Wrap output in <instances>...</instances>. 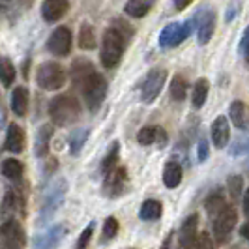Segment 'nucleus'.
<instances>
[{"mask_svg": "<svg viewBox=\"0 0 249 249\" xmlns=\"http://www.w3.org/2000/svg\"><path fill=\"white\" fill-rule=\"evenodd\" d=\"M71 79L79 87V90L83 92V98L87 101L88 109L90 111H98L103 100H105V94H107V81L85 58H77L73 62V66H71Z\"/></svg>", "mask_w": 249, "mask_h": 249, "instance_id": "obj_1", "label": "nucleus"}, {"mask_svg": "<svg viewBox=\"0 0 249 249\" xmlns=\"http://www.w3.org/2000/svg\"><path fill=\"white\" fill-rule=\"evenodd\" d=\"M49 116L53 124L71 125L81 116V105L73 96H56L49 103Z\"/></svg>", "mask_w": 249, "mask_h": 249, "instance_id": "obj_2", "label": "nucleus"}, {"mask_svg": "<svg viewBox=\"0 0 249 249\" xmlns=\"http://www.w3.org/2000/svg\"><path fill=\"white\" fill-rule=\"evenodd\" d=\"M124 54V34L118 28H107L101 39L100 58L105 68H114Z\"/></svg>", "mask_w": 249, "mask_h": 249, "instance_id": "obj_3", "label": "nucleus"}, {"mask_svg": "<svg viewBox=\"0 0 249 249\" xmlns=\"http://www.w3.org/2000/svg\"><path fill=\"white\" fill-rule=\"evenodd\" d=\"M36 83L43 90H58L66 83V71L58 62H43L36 71Z\"/></svg>", "mask_w": 249, "mask_h": 249, "instance_id": "obj_4", "label": "nucleus"}, {"mask_svg": "<svg viewBox=\"0 0 249 249\" xmlns=\"http://www.w3.org/2000/svg\"><path fill=\"white\" fill-rule=\"evenodd\" d=\"M64 195H66V180H56L54 184H51L47 189L45 197H43V204H41V212H39V223H45L47 219L53 217V213L58 210V206L62 204Z\"/></svg>", "mask_w": 249, "mask_h": 249, "instance_id": "obj_5", "label": "nucleus"}, {"mask_svg": "<svg viewBox=\"0 0 249 249\" xmlns=\"http://www.w3.org/2000/svg\"><path fill=\"white\" fill-rule=\"evenodd\" d=\"M165 81H167V71L165 70H161V68L152 70L146 75V79L142 83V88H141V98H142V101L144 103H152V101L156 100L160 96V92H161Z\"/></svg>", "mask_w": 249, "mask_h": 249, "instance_id": "obj_6", "label": "nucleus"}, {"mask_svg": "<svg viewBox=\"0 0 249 249\" xmlns=\"http://www.w3.org/2000/svg\"><path fill=\"white\" fill-rule=\"evenodd\" d=\"M191 32V23L180 25V23H171L161 30L160 34V45L161 47H176L180 45Z\"/></svg>", "mask_w": 249, "mask_h": 249, "instance_id": "obj_7", "label": "nucleus"}, {"mask_svg": "<svg viewBox=\"0 0 249 249\" xmlns=\"http://www.w3.org/2000/svg\"><path fill=\"white\" fill-rule=\"evenodd\" d=\"M47 49L54 54V56H66L71 51V32L66 26H58L53 30L47 41Z\"/></svg>", "mask_w": 249, "mask_h": 249, "instance_id": "obj_8", "label": "nucleus"}, {"mask_svg": "<svg viewBox=\"0 0 249 249\" xmlns=\"http://www.w3.org/2000/svg\"><path fill=\"white\" fill-rule=\"evenodd\" d=\"M236 221H238L236 210H234L232 206H229V208L213 221V236H215V240H217V242H227L229 236H231V232H232V229H234V225H236Z\"/></svg>", "mask_w": 249, "mask_h": 249, "instance_id": "obj_9", "label": "nucleus"}, {"mask_svg": "<svg viewBox=\"0 0 249 249\" xmlns=\"http://www.w3.org/2000/svg\"><path fill=\"white\" fill-rule=\"evenodd\" d=\"M0 234L6 242L8 249H23L25 246V231L15 219H8L0 227Z\"/></svg>", "mask_w": 249, "mask_h": 249, "instance_id": "obj_10", "label": "nucleus"}, {"mask_svg": "<svg viewBox=\"0 0 249 249\" xmlns=\"http://www.w3.org/2000/svg\"><path fill=\"white\" fill-rule=\"evenodd\" d=\"M64 236H66V227L64 225H54V227L47 229L43 234L36 236L34 249H56L64 240Z\"/></svg>", "mask_w": 249, "mask_h": 249, "instance_id": "obj_11", "label": "nucleus"}, {"mask_svg": "<svg viewBox=\"0 0 249 249\" xmlns=\"http://www.w3.org/2000/svg\"><path fill=\"white\" fill-rule=\"evenodd\" d=\"M68 8H70L68 0H45L41 6V15L47 23H56L66 15Z\"/></svg>", "mask_w": 249, "mask_h": 249, "instance_id": "obj_12", "label": "nucleus"}, {"mask_svg": "<svg viewBox=\"0 0 249 249\" xmlns=\"http://www.w3.org/2000/svg\"><path fill=\"white\" fill-rule=\"evenodd\" d=\"M231 139V125L225 116H217L212 124V141L215 148H225Z\"/></svg>", "mask_w": 249, "mask_h": 249, "instance_id": "obj_13", "label": "nucleus"}, {"mask_svg": "<svg viewBox=\"0 0 249 249\" xmlns=\"http://www.w3.org/2000/svg\"><path fill=\"white\" fill-rule=\"evenodd\" d=\"M125 180H127V173H125L124 167H116L112 173L107 175L105 180V187H107V193L109 195H120L124 191Z\"/></svg>", "mask_w": 249, "mask_h": 249, "instance_id": "obj_14", "label": "nucleus"}, {"mask_svg": "<svg viewBox=\"0 0 249 249\" xmlns=\"http://www.w3.org/2000/svg\"><path fill=\"white\" fill-rule=\"evenodd\" d=\"M229 114L232 124L236 125L238 129H246L249 125V105L244 101H232L229 107Z\"/></svg>", "mask_w": 249, "mask_h": 249, "instance_id": "obj_15", "label": "nucleus"}, {"mask_svg": "<svg viewBox=\"0 0 249 249\" xmlns=\"http://www.w3.org/2000/svg\"><path fill=\"white\" fill-rule=\"evenodd\" d=\"M25 148V131L17 124H10L8 133H6V150L13 154H19Z\"/></svg>", "mask_w": 249, "mask_h": 249, "instance_id": "obj_16", "label": "nucleus"}, {"mask_svg": "<svg viewBox=\"0 0 249 249\" xmlns=\"http://www.w3.org/2000/svg\"><path fill=\"white\" fill-rule=\"evenodd\" d=\"M213 30H215V15H213V12H204L202 19H199V28H197L200 45H204L212 39Z\"/></svg>", "mask_w": 249, "mask_h": 249, "instance_id": "obj_17", "label": "nucleus"}, {"mask_svg": "<svg viewBox=\"0 0 249 249\" xmlns=\"http://www.w3.org/2000/svg\"><path fill=\"white\" fill-rule=\"evenodd\" d=\"M12 111L17 116H25L28 111V90L25 87H19L12 94Z\"/></svg>", "mask_w": 249, "mask_h": 249, "instance_id": "obj_18", "label": "nucleus"}, {"mask_svg": "<svg viewBox=\"0 0 249 249\" xmlns=\"http://www.w3.org/2000/svg\"><path fill=\"white\" fill-rule=\"evenodd\" d=\"M53 137V127L49 124L41 125L39 131H37L36 142H34V150H36L37 158H43L47 152H49V141Z\"/></svg>", "mask_w": 249, "mask_h": 249, "instance_id": "obj_19", "label": "nucleus"}, {"mask_svg": "<svg viewBox=\"0 0 249 249\" xmlns=\"http://www.w3.org/2000/svg\"><path fill=\"white\" fill-rule=\"evenodd\" d=\"M180 182H182V167L175 161L167 163V167L163 171V184L169 189H175L180 186Z\"/></svg>", "mask_w": 249, "mask_h": 249, "instance_id": "obj_20", "label": "nucleus"}, {"mask_svg": "<svg viewBox=\"0 0 249 249\" xmlns=\"http://www.w3.org/2000/svg\"><path fill=\"white\" fill-rule=\"evenodd\" d=\"M161 202L160 200H154V199H148L142 202V206H141V219L142 221H154V219H160L161 217Z\"/></svg>", "mask_w": 249, "mask_h": 249, "instance_id": "obj_21", "label": "nucleus"}, {"mask_svg": "<svg viewBox=\"0 0 249 249\" xmlns=\"http://www.w3.org/2000/svg\"><path fill=\"white\" fill-rule=\"evenodd\" d=\"M208 90H210V85L206 79H199L193 87V94H191V101H193V107L195 109H200L204 103H206V98H208Z\"/></svg>", "mask_w": 249, "mask_h": 249, "instance_id": "obj_22", "label": "nucleus"}, {"mask_svg": "<svg viewBox=\"0 0 249 249\" xmlns=\"http://www.w3.org/2000/svg\"><path fill=\"white\" fill-rule=\"evenodd\" d=\"M152 2L154 0H127V4H125V13L127 15H131V17H144L146 13L150 12V8H152Z\"/></svg>", "mask_w": 249, "mask_h": 249, "instance_id": "obj_23", "label": "nucleus"}, {"mask_svg": "<svg viewBox=\"0 0 249 249\" xmlns=\"http://www.w3.org/2000/svg\"><path fill=\"white\" fill-rule=\"evenodd\" d=\"M204 206H206L208 215H210V217H215V219H217V217H219V215L229 208V206L225 204V199H223V195H221V193H215V195H212V197H208Z\"/></svg>", "mask_w": 249, "mask_h": 249, "instance_id": "obj_24", "label": "nucleus"}, {"mask_svg": "<svg viewBox=\"0 0 249 249\" xmlns=\"http://www.w3.org/2000/svg\"><path fill=\"white\" fill-rule=\"evenodd\" d=\"M171 98L176 101H182V100H186V96H187V83H186V79L182 77V75H175L173 77V81H171Z\"/></svg>", "mask_w": 249, "mask_h": 249, "instance_id": "obj_25", "label": "nucleus"}, {"mask_svg": "<svg viewBox=\"0 0 249 249\" xmlns=\"http://www.w3.org/2000/svg\"><path fill=\"white\" fill-rule=\"evenodd\" d=\"M79 47L81 49H96V34H94V28L90 25L81 26V32H79Z\"/></svg>", "mask_w": 249, "mask_h": 249, "instance_id": "obj_26", "label": "nucleus"}, {"mask_svg": "<svg viewBox=\"0 0 249 249\" xmlns=\"http://www.w3.org/2000/svg\"><path fill=\"white\" fill-rule=\"evenodd\" d=\"M15 79V68L10 58H4L0 56V83L4 87H10Z\"/></svg>", "mask_w": 249, "mask_h": 249, "instance_id": "obj_27", "label": "nucleus"}, {"mask_svg": "<svg viewBox=\"0 0 249 249\" xmlns=\"http://www.w3.org/2000/svg\"><path fill=\"white\" fill-rule=\"evenodd\" d=\"M2 175L10 180H19L23 176V165L17 160H6L2 163Z\"/></svg>", "mask_w": 249, "mask_h": 249, "instance_id": "obj_28", "label": "nucleus"}, {"mask_svg": "<svg viewBox=\"0 0 249 249\" xmlns=\"http://www.w3.org/2000/svg\"><path fill=\"white\" fill-rule=\"evenodd\" d=\"M116 161H118V142H114L112 144V148L109 150V154L105 156V160H103V163H101V173L107 176L109 173H112L116 167Z\"/></svg>", "mask_w": 249, "mask_h": 249, "instance_id": "obj_29", "label": "nucleus"}, {"mask_svg": "<svg viewBox=\"0 0 249 249\" xmlns=\"http://www.w3.org/2000/svg\"><path fill=\"white\" fill-rule=\"evenodd\" d=\"M227 186H229V193H231L232 200L238 202L240 197H242V189H244V180H242V176H229Z\"/></svg>", "mask_w": 249, "mask_h": 249, "instance_id": "obj_30", "label": "nucleus"}, {"mask_svg": "<svg viewBox=\"0 0 249 249\" xmlns=\"http://www.w3.org/2000/svg\"><path fill=\"white\" fill-rule=\"evenodd\" d=\"M88 137V129H77L71 139H70V148H71V154L77 156L81 148H83V144H85V141Z\"/></svg>", "mask_w": 249, "mask_h": 249, "instance_id": "obj_31", "label": "nucleus"}, {"mask_svg": "<svg viewBox=\"0 0 249 249\" xmlns=\"http://www.w3.org/2000/svg\"><path fill=\"white\" fill-rule=\"evenodd\" d=\"M156 139H158V127H142V129L137 133L139 144H142V146L154 144Z\"/></svg>", "mask_w": 249, "mask_h": 249, "instance_id": "obj_32", "label": "nucleus"}, {"mask_svg": "<svg viewBox=\"0 0 249 249\" xmlns=\"http://www.w3.org/2000/svg\"><path fill=\"white\" fill-rule=\"evenodd\" d=\"M116 232H118V221L114 217L105 219V223H103V240H112L116 236Z\"/></svg>", "mask_w": 249, "mask_h": 249, "instance_id": "obj_33", "label": "nucleus"}, {"mask_svg": "<svg viewBox=\"0 0 249 249\" xmlns=\"http://www.w3.org/2000/svg\"><path fill=\"white\" fill-rule=\"evenodd\" d=\"M94 227H96V225L90 223L87 229L81 232V236H79V240H77V249H87L88 242H90V238H92V234H94Z\"/></svg>", "mask_w": 249, "mask_h": 249, "instance_id": "obj_34", "label": "nucleus"}, {"mask_svg": "<svg viewBox=\"0 0 249 249\" xmlns=\"http://www.w3.org/2000/svg\"><path fill=\"white\" fill-rule=\"evenodd\" d=\"M199 249H215L213 240L210 238L208 232H200L199 234Z\"/></svg>", "mask_w": 249, "mask_h": 249, "instance_id": "obj_35", "label": "nucleus"}, {"mask_svg": "<svg viewBox=\"0 0 249 249\" xmlns=\"http://www.w3.org/2000/svg\"><path fill=\"white\" fill-rule=\"evenodd\" d=\"M206 158H208V144L202 139L199 142V161H206Z\"/></svg>", "mask_w": 249, "mask_h": 249, "instance_id": "obj_36", "label": "nucleus"}, {"mask_svg": "<svg viewBox=\"0 0 249 249\" xmlns=\"http://www.w3.org/2000/svg\"><path fill=\"white\" fill-rule=\"evenodd\" d=\"M240 51L246 54L249 51V26L246 28V32H244V37H242V41H240Z\"/></svg>", "mask_w": 249, "mask_h": 249, "instance_id": "obj_37", "label": "nucleus"}, {"mask_svg": "<svg viewBox=\"0 0 249 249\" xmlns=\"http://www.w3.org/2000/svg\"><path fill=\"white\" fill-rule=\"evenodd\" d=\"M191 2H193V0H175V8L178 12H182V10H186Z\"/></svg>", "mask_w": 249, "mask_h": 249, "instance_id": "obj_38", "label": "nucleus"}, {"mask_svg": "<svg viewBox=\"0 0 249 249\" xmlns=\"http://www.w3.org/2000/svg\"><path fill=\"white\" fill-rule=\"evenodd\" d=\"M244 213L249 217V187H248V191L244 193Z\"/></svg>", "mask_w": 249, "mask_h": 249, "instance_id": "obj_39", "label": "nucleus"}, {"mask_svg": "<svg viewBox=\"0 0 249 249\" xmlns=\"http://www.w3.org/2000/svg\"><path fill=\"white\" fill-rule=\"evenodd\" d=\"M156 141H160V146H163L165 141H167V135H165V131H163L161 127H158V139Z\"/></svg>", "mask_w": 249, "mask_h": 249, "instance_id": "obj_40", "label": "nucleus"}, {"mask_svg": "<svg viewBox=\"0 0 249 249\" xmlns=\"http://www.w3.org/2000/svg\"><path fill=\"white\" fill-rule=\"evenodd\" d=\"M240 232H242V236H244L249 242V221L244 225V227H242V231H240Z\"/></svg>", "mask_w": 249, "mask_h": 249, "instance_id": "obj_41", "label": "nucleus"}, {"mask_svg": "<svg viewBox=\"0 0 249 249\" xmlns=\"http://www.w3.org/2000/svg\"><path fill=\"white\" fill-rule=\"evenodd\" d=\"M232 249H244V248H242V246H234Z\"/></svg>", "mask_w": 249, "mask_h": 249, "instance_id": "obj_42", "label": "nucleus"}, {"mask_svg": "<svg viewBox=\"0 0 249 249\" xmlns=\"http://www.w3.org/2000/svg\"><path fill=\"white\" fill-rule=\"evenodd\" d=\"M246 58H248V62H249V51L246 53Z\"/></svg>", "mask_w": 249, "mask_h": 249, "instance_id": "obj_43", "label": "nucleus"}, {"mask_svg": "<svg viewBox=\"0 0 249 249\" xmlns=\"http://www.w3.org/2000/svg\"><path fill=\"white\" fill-rule=\"evenodd\" d=\"M127 249H133V248H127Z\"/></svg>", "mask_w": 249, "mask_h": 249, "instance_id": "obj_44", "label": "nucleus"}]
</instances>
